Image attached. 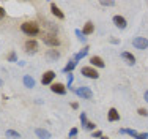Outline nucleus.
Wrapping results in <instances>:
<instances>
[{
  "mask_svg": "<svg viewBox=\"0 0 148 139\" xmlns=\"http://www.w3.org/2000/svg\"><path fill=\"white\" fill-rule=\"evenodd\" d=\"M114 24L115 26H117L118 28H126V26H128V24H126V19L123 16H114Z\"/></svg>",
  "mask_w": 148,
  "mask_h": 139,
  "instance_id": "9b49d317",
  "label": "nucleus"
},
{
  "mask_svg": "<svg viewBox=\"0 0 148 139\" xmlns=\"http://www.w3.org/2000/svg\"><path fill=\"white\" fill-rule=\"evenodd\" d=\"M120 133H121V134H129V136H132L134 139L139 138V133H137L136 130H131V128H121V130H120Z\"/></svg>",
  "mask_w": 148,
  "mask_h": 139,
  "instance_id": "f3484780",
  "label": "nucleus"
},
{
  "mask_svg": "<svg viewBox=\"0 0 148 139\" xmlns=\"http://www.w3.org/2000/svg\"><path fill=\"white\" fill-rule=\"evenodd\" d=\"M103 136H104L103 131H99V130H98V131H93V134H91V138H103Z\"/></svg>",
  "mask_w": 148,
  "mask_h": 139,
  "instance_id": "b1692460",
  "label": "nucleus"
},
{
  "mask_svg": "<svg viewBox=\"0 0 148 139\" xmlns=\"http://www.w3.org/2000/svg\"><path fill=\"white\" fill-rule=\"evenodd\" d=\"M88 49H90L88 46H85V48H84L82 51H80V52H77V54L74 55V60H76V62H79V60H82L84 57H85L87 54H88Z\"/></svg>",
  "mask_w": 148,
  "mask_h": 139,
  "instance_id": "6ab92c4d",
  "label": "nucleus"
},
{
  "mask_svg": "<svg viewBox=\"0 0 148 139\" xmlns=\"http://www.w3.org/2000/svg\"><path fill=\"white\" fill-rule=\"evenodd\" d=\"M80 122H82V125H84V127H85L87 123H88V120H87V114H85V112L80 114Z\"/></svg>",
  "mask_w": 148,
  "mask_h": 139,
  "instance_id": "5701e85b",
  "label": "nucleus"
},
{
  "mask_svg": "<svg viewBox=\"0 0 148 139\" xmlns=\"http://www.w3.org/2000/svg\"><path fill=\"white\" fill-rule=\"evenodd\" d=\"M47 57H51V59H58V57H60V52H58V51H54V49H51V51L47 52Z\"/></svg>",
  "mask_w": 148,
  "mask_h": 139,
  "instance_id": "412c9836",
  "label": "nucleus"
},
{
  "mask_svg": "<svg viewBox=\"0 0 148 139\" xmlns=\"http://www.w3.org/2000/svg\"><path fill=\"white\" fill-rule=\"evenodd\" d=\"M76 35H77V38H79L80 43H85V41H87V37H85V35H84L80 30H76Z\"/></svg>",
  "mask_w": 148,
  "mask_h": 139,
  "instance_id": "4be33fe9",
  "label": "nucleus"
},
{
  "mask_svg": "<svg viewBox=\"0 0 148 139\" xmlns=\"http://www.w3.org/2000/svg\"><path fill=\"white\" fill-rule=\"evenodd\" d=\"M3 17H5V10L0 6V19H3Z\"/></svg>",
  "mask_w": 148,
  "mask_h": 139,
  "instance_id": "2f4dec72",
  "label": "nucleus"
},
{
  "mask_svg": "<svg viewBox=\"0 0 148 139\" xmlns=\"http://www.w3.org/2000/svg\"><path fill=\"white\" fill-rule=\"evenodd\" d=\"M51 90L54 92V93H58V95H65L66 93V85H63V84H52V87H51Z\"/></svg>",
  "mask_w": 148,
  "mask_h": 139,
  "instance_id": "0eeeda50",
  "label": "nucleus"
},
{
  "mask_svg": "<svg viewBox=\"0 0 148 139\" xmlns=\"http://www.w3.org/2000/svg\"><path fill=\"white\" fill-rule=\"evenodd\" d=\"M77 134V128H71V131H69V138H74Z\"/></svg>",
  "mask_w": 148,
  "mask_h": 139,
  "instance_id": "c756f323",
  "label": "nucleus"
},
{
  "mask_svg": "<svg viewBox=\"0 0 148 139\" xmlns=\"http://www.w3.org/2000/svg\"><path fill=\"white\" fill-rule=\"evenodd\" d=\"M90 62H91V65L98 66V68H104V66H106L104 60L101 59V57H98V55H93V57H90Z\"/></svg>",
  "mask_w": 148,
  "mask_h": 139,
  "instance_id": "f8f14e48",
  "label": "nucleus"
},
{
  "mask_svg": "<svg viewBox=\"0 0 148 139\" xmlns=\"http://www.w3.org/2000/svg\"><path fill=\"white\" fill-rule=\"evenodd\" d=\"M85 128H87V130H95V128H96V125H95L93 122H88V123L85 125Z\"/></svg>",
  "mask_w": 148,
  "mask_h": 139,
  "instance_id": "c85d7f7f",
  "label": "nucleus"
},
{
  "mask_svg": "<svg viewBox=\"0 0 148 139\" xmlns=\"http://www.w3.org/2000/svg\"><path fill=\"white\" fill-rule=\"evenodd\" d=\"M54 77H55V73H54V71H46V73L43 74V77H41V84H43V85L51 84L52 81H54Z\"/></svg>",
  "mask_w": 148,
  "mask_h": 139,
  "instance_id": "423d86ee",
  "label": "nucleus"
},
{
  "mask_svg": "<svg viewBox=\"0 0 148 139\" xmlns=\"http://www.w3.org/2000/svg\"><path fill=\"white\" fill-rule=\"evenodd\" d=\"M51 11H52V14H54L55 17H58V19H65V14H63V11L58 8L57 5H55L54 2L51 3Z\"/></svg>",
  "mask_w": 148,
  "mask_h": 139,
  "instance_id": "9d476101",
  "label": "nucleus"
},
{
  "mask_svg": "<svg viewBox=\"0 0 148 139\" xmlns=\"http://www.w3.org/2000/svg\"><path fill=\"white\" fill-rule=\"evenodd\" d=\"M145 100H147V101H148V90L145 92Z\"/></svg>",
  "mask_w": 148,
  "mask_h": 139,
  "instance_id": "72a5a7b5",
  "label": "nucleus"
},
{
  "mask_svg": "<svg viewBox=\"0 0 148 139\" xmlns=\"http://www.w3.org/2000/svg\"><path fill=\"white\" fill-rule=\"evenodd\" d=\"M101 5H103V6H114L115 2H114V0H110V2H101Z\"/></svg>",
  "mask_w": 148,
  "mask_h": 139,
  "instance_id": "cd10ccee",
  "label": "nucleus"
},
{
  "mask_svg": "<svg viewBox=\"0 0 148 139\" xmlns=\"http://www.w3.org/2000/svg\"><path fill=\"white\" fill-rule=\"evenodd\" d=\"M43 41H44L47 46H51V48H57V46L60 44V40H58V37H57L55 33H47V35L43 38Z\"/></svg>",
  "mask_w": 148,
  "mask_h": 139,
  "instance_id": "f03ea898",
  "label": "nucleus"
},
{
  "mask_svg": "<svg viewBox=\"0 0 148 139\" xmlns=\"http://www.w3.org/2000/svg\"><path fill=\"white\" fill-rule=\"evenodd\" d=\"M73 81H74V74H73V73H69V74H68V87H69V89H71Z\"/></svg>",
  "mask_w": 148,
  "mask_h": 139,
  "instance_id": "393cba45",
  "label": "nucleus"
},
{
  "mask_svg": "<svg viewBox=\"0 0 148 139\" xmlns=\"http://www.w3.org/2000/svg\"><path fill=\"white\" fill-rule=\"evenodd\" d=\"M137 139H148V133H139V138Z\"/></svg>",
  "mask_w": 148,
  "mask_h": 139,
  "instance_id": "7c9ffc66",
  "label": "nucleus"
},
{
  "mask_svg": "<svg viewBox=\"0 0 148 139\" xmlns=\"http://www.w3.org/2000/svg\"><path fill=\"white\" fill-rule=\"evenodd\" d=\"M121 59H125L129 65H134V63H136V57H134L132 54H129V52H126V51L121 52Z\"/></svg>",
  "mask_w": 148,
  "mask_h": 139,
  "instance_id": "dca6fc26",
  "label": "nucleus"
},
{
  "mask_svg": "<svg viewBox=\"0 0 148 139\" xmlns=\"http://www.w3.org/2000/svg\"><path fill=\"white\" fill-rule=\"evenodd\" d=\"M107 119H109V122H117V120H120V114H118L117 109H115V108H110V109H109Z\"/></svg>",
  "mask_w": 148,
  "mask_h": 139,
  "instance_id": "1a4fd4ad",
  "label": "nucleus"
},
{
  "mask_svg": "<svg viewBox=\"0 0 148 139\" xmlns=\"http://www.w3.org/2000/svg\"><path fill=\"white\" fill-rule=\"evenodd\" d=\"M2 85H3V81H2V79H0V87H2Z\"/></svg>",
  "mask_w": 148,
  "mask_h": 139,
  "instance_id": "f704fd0d",
  "label": "nucleus"
},
{
  "mask_svg": "<svg viewBox=\"0 0 148 139\" xmlns=\"http://www.w3.org/2000/svg\"><path fill=\"white\" fill-rule=\"evenodd\" d=\"M6 138H13V139H19L21 138V134L17 133V131H14V130H6Z\"/></svg>",
  "mask_w": 148,
  "mask_h": 139,
  "instance_id": "aec40b11",
  "label": "nucleus"
},
{
  "mask_svg": "<svg viewBox=\"0 0 148 139\" xmlns=\"http://www.w3.org/2000/svg\"><path fill=\"white\" fill-rule=\"evenodd\" d=\"M80 32H82V33L85 35V37H87V35H91V33L95 32V26H93V22H90V21H88V22H85V24H84V28H82Z\"/></svg>",
  "mask_w": 148,
  "mask_h": 139,
  "instance_id": "ddd939ff",
  "label": "nucleus"
},
{
  "mask_svg": "<svg viewBox=\"0 0 148 139\" xmlns=\"http://www.w3.org/2000/svg\"><path fill=\"white\" fill-rule=\"evenodd\" d=\"M71 108H73V109H77V108H79V104H77V103H73Z\"/></svg>",
  "mask_w": 148,
  "mask_h": 139,
  "instance_id": "473e14b6",
  "label": "nucleus"
},
{
  "mask_svg": "<svg viewBox=\"0 0 148 139\" xmlns=\"http://www.w3.org/2000/svg\"><path fill=\"white\" fill-rule=\"evenodd\" d=\"M76 65H77V62H76L74 59H73V60H69V62L66 63V66L63 68V71H65V73H68V74H69V73H73V70L76 68Z\"/></svg>",
  "mask_w": 148,
  "mask_h": 139,
  "instance_id": "a211bd4d",
  "label": "nucleus"
},
{
  "mask_svg": "<svg viewBox=\"0 0 148 139\" xmlns=\"http://www.w3.org/2000/svg\"><path fill=\"white\" fill-rule=\"evenodd\" d=\"M101 139H109V138H106V136H103V138H101Z\"/></svg>",
  "mask_w": 148,
  "mask_h": 139,
  "instance_id": "c9c22d12",
  "label": "nucleus"
},
{
  "mask_svg": "<svg viewBox=\"0 0 148 139\" xmlns=\"http://www.w3.org/2000/svg\"><path fill=\"white\" fill-rule=\"evenodd\" d=\"M21 30L24 32L25 35H30V37H35V35L40 33V26L36 22H32V21H27L21 26Z\"/></svg>",
  "mask_w": 148,
  "mask_h": 139,
  "instance_id": "f257e3e1",
  "label": "nucleus"
},
{
  "mask_svg": "<svg viewBox=\"0 0 148 139\" xmlns=\"http://www.w3.org/2000/svg\"><path fill=\"white\" fill-rule=\"evenodd\" d=\"M25 49H27V52H36L38 51V43L35 41V40H27L25 41Z\"/></svg>",
  "mask_w": 148,
  "mask_h": 139,
  "instance_id": "6e6552de",
  "label": "nucleus"
},
{
  "mask_svg": "<svg viewBox=\"0 0 148 139\" xmlns=\"http://www.w3.org/2000/svg\"><path fill=\"white\" fill-rule=\"evenodd\" d=\"M35 134H36L38 138H41V139H49L51 138V133H49L47 130H43V128H36V130H35Z\"/></svg>",
  "mask_w": 148,
  "mask_h": 139,
  "instance_id": "4468645a",
  "label": "nucleus"
},
{
  "mask_svg": "<svg viewBox=\"0 0 148 139\" xmlns=\"http://www.w3.org/2000/svg\"><path fill=\"white\" fill-rule=\"evenodd\" d=\"M22 81H24V85H25L27 89H33L35 87V79L30 76V74H25Z\"/></svg>",
  "mask_w": 148,
  "mask_h": 139,
  "instance_id": "2eb2a0df",
  "label": "nucleus"
},
{
  "mask_svg": "<svg viewBox=\"0 0 148 139\" xmlns=\"http://www.w3.org/2000/svg\"><path fill=\"white\" fill-rule=\"evenodd\" d=\"M137 112H139V115H142V117H147L148 115V111H147V109H143V108H140Z\"/></svg>",
  "mask_w": 148,
  "mask_h": 139,
  "instance_id": "a878e982",
  "label": "nucleus"
},
{
  "mask_svg": "<svg viewBox=\"0 0 148 139\" xmlns=\"http://www.w3.org/2000/svg\"><path fill=\"white\" fill-rule=\"evenodd\" d=\"M82 74L85 77H90V79H98V77H99L98 71L95 70L93 66H84V68H82Z\"/></svg>",
  "mask_w": 148,
  "mask_h": 139,
  "instance_id": "39448f33",
  "label": "nucleus"
},
{
  "mask_svg": "<svg viewBox=\"0 0 148 139\" xmlns=\"http://www.w3.org/2000/svg\"><path fill=\"white\" fill-rule=\"evenodd\" d=\"M8 60H10V62H17V60H16V52H11V54L8 55Z\"/></svg>",
  "mask_w": 148,
  "mask_h": 139,
  "instance_id": "bb28decb",
  "label": "nucleus"
},
{
  "mask_svg": "<svg viewBox=\"0 0 148 139\" xmlns=\"http://www.w3.org/2000/svg\"><path fill=\"white\" fill-rule=\"evenodd\" d=\"M76 93H77V97H80L84 100H91L93 98V92H91L90 87H79L76 90Z\"/></svg>",
  "mask_w": 148,
  "mask_h": 139,
  "instance_id": "7ed1b4c3",
  "label": "nucleus"
},
{
  "mask_svg": "<svg viewBox=\"0 0 148 139\" xmlns=\"http://www.w3.org/2000/svg\"><path fill=\"white\" fill-rule=\"evenodd\" d=\"M132 44H134V48H136V49L143 51V49L148 48V40H147V38H143V37H137V38H134V40H132Z\"/></svg>",
  "mask_w": 148,
  "mask_h": 139,
  "instance_id": "20e7f679",
  "label": "nucleus"
}]
</instances>
